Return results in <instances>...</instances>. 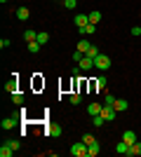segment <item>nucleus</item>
<instances>
[{
  "instance_id": "obj_17",
  "label": "nucleus",
  "mask_w": 141,
  "mask_h": 157,
  "mask_svg": "<svg viewBox=\"0 0 141 157\" xmlns=\"http://www.w3.org/2000/svg\"><path fill=\"white\" fill-rule=\"evenodd\" d=\"M89 47H92V42H89V40H80L75 49H78V52H82V54H87V52H89Z\"/></svg>"
},
{
  "instance_id": "obj_15",
  "label": "nucleus",
  "mask_w": 141,
  "mask_h": 157,
  "mask_svg": "<svg viewBox=\"0 0 141 157\" xmlns=\"http://www.w3.org/2000/svg\"><path fill=\"white\" fill-rule=\"evenodd\" d=\"M80 31V35H94L96 33V24H87L85 28H78Z\"/></svg>"
},
{
  "instance_id": "obj_19",
  "label": "nucleus",
  "mask_w": 141,
  "mask_h": 157,
  "mask_svg": "<svg viewBox=\"0 0 141 157\" xmlns=\"http://www.w3.org/2000/svg\"><path fill=\"white\" fill-rule=\"evenodd\" d=\"M24 40H26V42H33V40H38V33L28 28V31H24Z\"/></svg>"
},
{
  "instance_id": "obj_18",
  "label": "nucleus",
  "mask_w": 141,
  "mask_h": 157,
  "mask_svg": "<svg viewBox=\"0 0 141 157\" xmlns=\"http://www.w3.org/2000/svg\"><path fill=\"white\" fill-rule=\"evenodd\" d=\"M127 150H129V143H125V141H120V143L115 145V152H118V155H127Z\"/></svg>"
},
{
  "instance_id": "obj_22",
  "label": "nucleus",
  "mask_w": 141,
  "mask_h": 157,
  "mask_svg": "<svg viewBox=\"0 0 141 157\" xmlns=\"http://www.w3.org/2000/svg\"><path fill=\"white\" fill-rule=\"evenodd\" d=\"M68 101H71V105H78V103H80V101H82V94H80V92H73V94H71V98H68Z\"/></svg>"
},
{
  "instance_id": "obj_13",
  "label": "nucleus",
  "mask_w": 141,
  "mask_h": 157,
  "mask_svg": "<svg viewBox=\"0 0 141 157\" xmlns=\"http://www.w3.org/2000/svg\"><path fill=\"white\" fill-rule=\"evenodd\" d=\"M99 150H101L99 141H94L92 145H87V157H96V155H99Z\"/></svg>"
},
{
  "instance_id": "obj_33",
  "label": "nucleus",
  "mask_w": 141,
  "mask_h": 157,
  "mask_svg": "<svg viewBox=\"0 0 141 157\" xmlns=\"http://www.w3.org/2000/svg\"><path fill=\"white\" fill-rule=\"evenodd\" d=\"M132 35H134V38H139V35H141V26H132Z\"/></svg>"
},
{
  "instance_id": "obj_28",
  "label": "nucleus",
  "mask_w": 141,
  "mask_h": 157,
  "mask_svg": "<svg viewBox=\"0 0 141 157\" xmlns=\"http://www.w3.org/2000/svg\"><path fill=\"white\" fill-rule=\"evenodd\" d=\"M5 143H10L14 150H19V148H21V141H17V138H10V141H5Z\"/></svg>"
},
{
  "instance_id": "obj_7",
  "label": "nucleus",
  "mask_w": 141,
  "mask_h": 157,
  "mask_svg": "<svg viewBox=\"0 0 141 157\" xmlns=\"http://www.w3.org/2000/svg\"><path fill=\"white\" fill-rule=\"evenodd\" d=\"M42 134H45V136H61V124H49Z\"/></svg>"
},
{
  "instance_id": "obj_30",
  "label": "nucleus",
  "mask_w": 141,
  "mask_h": 157,
  "mask_svg": "<svg viewBox=\"0 0 141 157\" xmlns=\"http://www.w3.org/2000/svg\"><path fill=\"white\" fill-rule=\"evenodd\" d=\"M96 87H99V89H104V87H106V78H104V75H99V78H96Z\"/></svg>"
},
{
  "instance_id": "obj_24",
  "label": "nucleus",
  "mask_w": 141,
  "mask_h": 157,
  "mask_svg": "<svg viewBox=\"0 0 141 157\" xmlns=\"http://www.w3.org/2000/svg\"><path fill=\"white\" fill-rule=\"evenodd\" d=\"M12 101H14L17 105H24V94H21V92H14V94H12Z\"/></svg>"
},
{
  "instance_id": "obj_20",
  "label": "nucleus",
  "mask_w": 141,
  "mask_h": 157,
  "mask_svg": "<svg viewBox=\"0 0 141 157\" xmlns=\"http://www.w3.org/2000/svg\"><path fill=\"white\" fill-rule=\"evenodd\" d=\"M40 42H38V40H33V42H28V52H31V54H38V52H40Z\"/></svg>"
},
{
  "instance_id": "obj_14",
  "label": "nucleus",
  "mask_w": 141,
  "mask_h": 157,
  "mask_svg": "<svg viewBox=\"0 0 141 157\" xmlns=\"http://www.w3.org/2000/svg\"><path fill=\"white\" fill-rule=\"evenodd\" d=\"M122 141H125V143H136V134L134 131H122Z\"/></svg>"
},
{
  "instance_id": "obj_35",
  "label": "nucleus",
  "mask_w": 141,
  "mask_h": 157,
  "mask_svg": "<svg viewBox=\"0 0 141 157\" xmlns=\"http://www.w3.org/2000/svg\"><path fill=\"white\" fill-rule=\"evenodd\" d=\"M0 2H2V5H5V2H7V0H0Z\"/></svg>"
},
{
  "instance_id": "obj_9",
  "label": "nucleus",
  "mask_w": 141,
  "mask_h": 157,
  "mask_svg": "<svg viewBox=\"0 0 141 157\" xmlns=\"http://www.w3.org/2000/svg\"><path fill=\"white\" fill-rule=\"evenodd\" d=\"M17 19H21V21H28V17H31V10L28 7H17Z\"/></svg>"
},
{
  "instance_id": "obj_27",
  "label": "nucleus",
  "mask_w": 141,
  "mask_h": 157,
  "mask_svg": "<svg viewBox=\"0 0 141 157\" xmlns=\"http://www.w3.org/2000/svg\"><path fill=\"white\" fill-rule=\"evenodd\" d=\"M64 7H66V10H75V7H78V0H64Z\"/></svg>"
},
{
  "instance_id": "obj_34",
  "label": "nucleus",
  "mask_w": 141,
  "mask_h": 157,
  "mask_svg": "<svg viewBox=\"0 0 141 157\" xmlns=\"http://www.w3.org/2000/svg\"><path fill=\"white\" fill-rule=\"evenodd\" d=\"M0 47H2V49H7V47H10V40L2 38V40H0Z\"/></svg>"
},
{
  "instance_id": "obj_31",
  "label": "nucleus",
  "mask_w": 141,
  "mask_h": 157,
  "mask_svg": "<svg viewBox=\"0 0 141 157\" xmlns=\"http://www.w3.org/2000/svg\"><path fill=\"white\" fill-rule=\"evenodd\" d=\"M82 56H85V54H82V52H78V49L73 52V61H75V63H80V59H82Z\"/></svg>"
},
{
  "instance_id": "obj_6",
  "label": "nucleus",
  "mask_w": 141,
  "mask_h": 157,
  "mask_svg": "<svg viewBox=\"0 0 141 157\" xmlns=\"http://www.w3.org/2000/svg\"><path fill=\"white\" fill-rule=\"evenodd\" d=\"M73 24H75V28H85L89 24V14H75V17H73Z\"/></svg>"
},
{
  "instance_id": "obj_8",
  "label": "nucleus",
  "mask_w": 141,
  "mask_h": 157,
  "mask_svg": "<svg viewBox=\"0 0 141 157\" xmlns=\"http://www.w3.org/2000/svg\"><path fill=\"white\" fill-rule=\"evenodd\" d=\"M113 108H115L118 113H125V110L129 108V103L125 101V98H115V101H113Z\"/></svg>"
},
{
  "instance_id": "obj_2",
  "label": "nucleus",
  "mask_w": 141,
  "mask_h": 157,
  "mask_svg": "<svg viewBox=\"0 0 141 157\" xmlns=\"http://www.w3.org/2000/svg\"><path fill=\"white\" fill-rule=\"evenodd\" d=\"M71 155L73 157H87V143H73L71 145Z\"/></svg>"
},
{
  "instance_id": "obj_26",
  "label": "nucleus",
  "mask_w": 141,
  "mask_h": 157,
  "mask_svg": "<svg viewBox=\"0 0 141 157\" xmlns=\"http://www.w3.org/2000/svg\"><path fill=\"white\" fill-rule=\"evenodd\" d=\"M104 122H106V120L101 117V115H94V117H92V124H94V127H96V129H99V127H101V124H104Z\"/></svg>"
},
{
  "instance_id": "obj_29",
  "label": "nucleus",
  "mask_w": 141,
  "mask_h": 157,
  "mask_svg": "<svg viewBox=\"0 0 141 157\" xmlns=\"http://www.w3.org/2000/svg\"><path fill=\"white\" fill-rule=\"evenodd\" d=\"M94 141H96V138H94L92 134H85V136H82V143H87V145H92Z\"/></svg>"
},
{
  "instance_id": "obj_32",
  "label": "nucleus",
  "mask_w": 141,
  "mask_h": 157,
  "mask_svg": "<svg viewBox=\"0 0 141 157\" xmlns=\"http://www.w3.org/2000/svg\"><path fill=\"white\" fill-rule=\"evenodd\" d=\"M113 101H115V96H113V94H106V98H104V103H106V105H113Z\"/></svg>"
},
{
  "instance_id": "obj_23",
  "label": "nucleus",
  "mask_w": 141,
  "mask_h": 157,
  "mask_svg": "<svg viewBox=\"0 0 141 157\" xmlns=\"http://www.w3.org/2000/svg\"><path fill=\"white\" fill-rule=\"evenodd\" d=\"M99 21H101V12H99V10H94V12L89 14V24H99Z\"/></svg>"
},
{
  "instance_id": "obj_5",
  "label": "nucleus",
  "mask_w": 141,
  "mask_h": 157,
  "mask_svg": "<svg viewBox=\"0 0 141 157\" xmlns=\"http://www.w3.org/2000/svg\"><path fill=\"white\" fill-rule=\"evenodd\" d=\"M14 78L12 80H7L5 82V92L7 94H14V92H19V85H17V75H19V73H12Z\"/></svg>"
},
{
  "instance_id": "obj_4",
  "label": "nucleus",
  "mask_w": 141,
  "mask_h": 157,
  "mask_svg": "<svg viewBox=\"0 0 141 157\" xmlns=\"http://www.w3.org/2000/svg\"><path fill=\"white\" fill-rule=\"evenodd\" d=\"M17 124H19V115H10V117H2V122H0V127H2V129H14Z\"/></svg>"
},
{
  "instance_id": "obj_16",
  "label": "nucleus",
  "mask_w": 141,
  "mask_h": 157,
  "mask_svg": "<svg viewBox=\"0 0 141 157\" xmlns=\"http://www.w3.org/2000/svg\"><path fill=\"white\" fill-rule=\"evenodd\" d=\"M101 108H104L101 103H89V105H87V113L94 117V115H101Z\"/></svg>"
},
{
  "instance_id": "obj_1",
  "label": "nucleus",
  "mask_w": 141,
  "mask_h": 157,
  "mask_svg": "<svg viewBox=\"0 0 141 157\" xmlns=\"http://www.w3.org/2000/svg\"><path fill=\"white\" fill-rule=\"evenodd\" d=\"M111 66H113L111 56H106V54H99V56H94V68H96V71H108Z\"/></svg>"
},
{
  "instance_id": "obj_21",
  "label": "nucleus",
  "mask_w": 141,
  "mask_h": 157,
  "mask_svg": "<svg viewBox=\"0 0 141 157\" xmlns=\"http://www.w3.org/2000/svg\"><path fill=\"white\" fill-rule=\"evenodd\" d=\"M38 42H40V45H42V47H45V45H47V42H49V33H45V31H40V33H38Z\"/></svg>"
},
{
  "instance_id": "obj_11",
  "label": "nucleus",
  "mask_w": 141,
  "mask_h": 157,
  "mask_svg": "<svg viewBox=\"0 0 141 157\" xmlns=\"http://www.w3.org/2000/svg\"><path fill=\"white\" fill-rule=\"evenodd\" d=\"M127 155H129V157H139V155H141V141H136V143H132V145H129Z\"/></svg>"
},
{
  "instance_id": "obj_10",
  "label": "nucleus",
  "mask_w": 141,
  "mask_h": 157,
  "mask_svg": "<svg viewBox=\"0 0 141 157\" xmlns=\"http://www.w3.org/2000/svg\"><path fill=\"white\" fill-rule=\"evenodd\" d=\"M92 68H94V59L82 56V59H80V71H92Z\"/></svg>"
},
{
  "instance_id": "obj_25",
  "label": "nucleus",
  "mask_w": 141,
  "mask_h": 157,
  "mask_svg": "<svg viewBox=\"0 0 141 157\" xmlns=\"http://www.w3.org/2000/svg\"><path fill=\"white\" fill-rule=\"evenodd\" d=\"M99 47H96V45H92V47H89V52L87 54H85V56H89V59H94V56H99Z\"/></svg>"
},
{
  "instance_id": "obj_3",
  "label": "nucleus",
  "mask_w": 141,
  "mask_h": 157,
  "mask_svg": "<svg viewBox=\"0 0 141 157\" xmlns=\"http://www.w3.org/2000/svg\"><path fill=\"white\" fill-rule=\"evenodd\" d=\"M115 115H118V110H115L113 105H106V103H104V108H101V117L106 120V122H113Z\"/></svg>"
},
{
  "instance_id": "obj_12",
  "label": "nucleus",
  "mask_w": 141,
  "mask_h": 157,
  "mask_svg": "<svg viewBox=\"0 0 141 157\" xmlns=\"http://www.w3.org/2000/svg\"><path fill=\"white\" fill-rule=\"evenodd\" d=\"M14 155V148L10 143H2L0 145V157H12Z\"/></svg>"
}]
</instances>
